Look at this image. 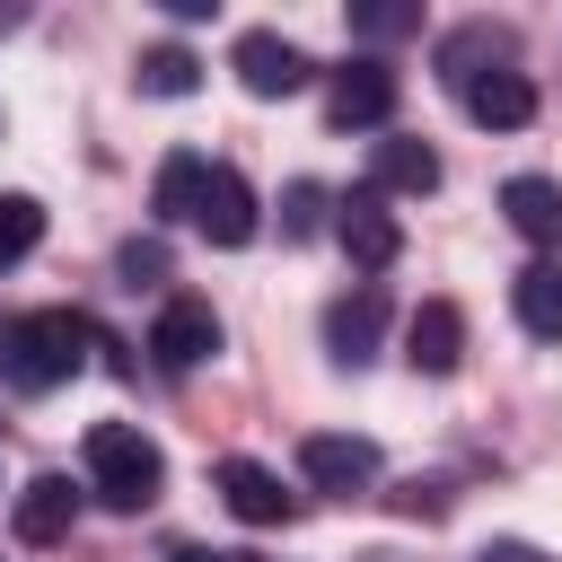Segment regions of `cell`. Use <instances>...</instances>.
<instances>
[{
  "label": "cell",
  "mask_w": 562,
  "mask_h": 562,
  "mask_svg": "<svg viewBox=\"0 0 562 562\" xmlns=\"http://www.w3.org/2000/svg\"><path fill=\"white\" fill-rule=\"evenodd\" d=\"M70 518H79V492H70V474H35V483L9 501V527H18V544H61V536H70Z\"/></svg>",
  "instance_id": "obj_12"
},
{
  "label": "cell",
  "mask_w": 562,
  "mask_h": 562,
  "mask_svg": "<svg viewBox=\"0 0 562 562\" xmlns=\"http://www.w3.org/2000/svg\"><path fill=\"white\" fill-rule=\"evenodd\" d=\"M501 211L527 246H562V184L553 176H509L501 184Z\"/></svg>",
  "instance_id": "obj_14"
},
{
  "label": "cell",
  "mask_w": 562,
  "mask_h": 562,
  "mask_svg": "<svg viewBox=\"0 0 562 562\" xmlns=\"http://www.w3.org/2000/svg\"><path fill=\"white\" fill-rule=\"evenodd\" d=\"M140 88H149V97H193V88H202V61H193L184 44H149V53H140Z\"/></svg>",
  "instance_id": "obj_19"
},
{
  "label": "cell",
  "mask_w": 562,
  "mask_h": 562,
  "mask_svg": "<svg viewBox=\"0 0 562 562\" xmlns=\"http://www.w3.org/2000/svg\"><path fill=\"white\" fill-rule=\"evenodd\" d=\"M457 105L483 123V132H518V123H536V88H527V70H483V79H465L457 88Z\"/></svg>",
  "instance_id": "obj_10"
},
{
  "label": "cell",
  "mask_w": 562,
  "mask_h": 562,
  "mask_svg": "<svg viewBox=\"0 0 562 562\" xmlns=\"http://www.w3.org/2000/svg\"><path fill=\"white\" fill-rule=\"evenodd\" d=\"M404 360H413L422 378H448V369L465 360V316H457V299H422V307L404 316Z\"/></svg>",
  "instance_id": "obj_8"
},
{
  "label": "cell",
  "mask_w": 562,
  "mask_h": 562,
  "mask_svg": "<svg viewBox=\"0 0 562 562\" xmlns=\"http://www.w3.org/2000/svg\"><path fill=\"white\" fill-rule=\"evenodd\" d=\"M79 457H88V492H97L105 509H149V501L167 492V457H158V439L132 430V422H97Z\"/></svg>",
  "instance_id": "obj_2"
},
{
  "label": "cell",
  "mask_w": 562,
  "mask_h": 562,
  "mask_svg": "<svg viewBox=\"0 0 562 562\" xmlns=\"http://www.w3.org/2000/svg\"><path fill=\"white\" fill-rule=\"evenodd\" d=\"M369 184H378V193H439V149L395 132V140L369 149Z\"/></svg>",
  "instance_id": "obj_15"
},
{
  "label": "cell",
  "mask_w": 562,
  "mask_h": 562,
  "mask_svg": "<svg viewBox=\"0 0 562 562\" xmlns=\"http://www.w3.org/2000/svg\"><path fill=\"white\" fill-rule=\"evenodd\" d=\"M509 307H518V325L536 342H562V263H527L509 281Z\"/></svg>",
  "instance_id": "obj_17"
},
{
  "label": "cell",
  "mask_w": 562,
  "mask_h": 562,
  "mask_svg": "<svg viewBox=\"0 0 562 562\" xmlns=\"http://www.w3.org/2000/svg\"><path fill=\"white\" fill-rule=\"evenodd\" d=\"M228 70H237L246 97H290V88H307V53H299L290 35H272V26H246V35L228 44Z\"/></svg>",
  "instance_id": "obj_4"
},
{
  "label": "cell",
  "mask_w": 562,
  "mask_h": 562,
  "mask_svg": "<svg viewBox=\"0 0 562 562\" xmlns=\"http://www.w3.org/2000/svg\"><path fill=\"white\" fill-rule=\"evenodd\" d=\"M97 334L79 307H26V316H0V378L18 395H44V386H70L88 369Z\"/></svg>",
  "instance_id": "obj_1"
},
{
  "label": "cell",
  "mask_w": 562,
  "mask_h": 562,
  "mask_svg": "<svg viewBox=\"0 0 562 562\" xmlns=\"http://www.w3.org/2000/svg\"><path fill=\"white\" fill-rule=\"evenodd\" d=\"M386 114H395V70H386V61H342L334 88H325V123H334V132H369V123H386Z\"/></svg>",
  "instance_id": "obj_7"
},
{
  "label": "cell",
  "mask_w": 562,
  "mask_h": 562,
  "mask_svg": "<svg viewBox=\"0 0 562 562\" xmlns=\"http://www.w3.org/2000/svg\"><path fill=\"white\" fill-rule=\"evenodd\" d=\"M114 263H123V281L140 290V281H158V272H167V246H140V237H132V246H123Z\"/></svg>",
  "instance_id": "obj_22"
},
{
  "label": "cell",
  "mask_w": 562,
  "mask_h": 562,
  "mask_svg": "<svg viewBox=\"0 0 562 562\" xmlns=\"http://www.w3.org/2000/svg\"><path fill=\"white\" fill-rule=\"evenodd\" d=\"M509 61V35L501 26H457L448 44H439V79L448 88H465V79H483V70H501Z\"/></svg>",
  "instance_id": "obj_18"
},
{
  "label": "cell",
  "mask_w": 562,
  "mask_h": 562,
  "mask_svg": "<svg viewBox=\"0 0 562 562\" xmlns=\"http://www.w3.org/2000/svg\"><path fill=\"white\" fill-rule=\"evenodd\" d=\"M220 501L246 518V527H281L299 501L281 492V474L272 465H255V457H220Z\"/></svg>",
  "instance_id": "obj_11"
},
{
  "label": "cell",
  "mask_w": 562,
  "mask_h": 562,
  "mask_svg": "<svg viewBox=\"0 0 562 562\" xmlns=\"http://www.w3.org/2000/svg\"><path fill=\"white\" fill-rule=\"evenodd\" d=\"M378 334H386V290H378V281H360L351 299L325 307V351H334L342 369H360V360L378 351Z\"/></svg>",
  "instance_id": "obj_9"
},
{
  "label": "cell",
  "mask_w": 562,
  "mask_h": 562,
  "mask_svg": "<svg viewBox=\"0 0 562 562\" xmlns=\"http://www.w3.org/2000/svg\"><path fill=\"white\" fill-rule=\"evenodd\" d=\"M334 237H342V255H351L360 272H386V263L404 255V228H395V211H386L378 184H360V193L334 202Z\"/></svg>",
  "instance_id": "obj_3"
},
{
  "label": "cell",
  "mask_w": 562,
  "mask_h": 562,
  "mask_svg": "<svg viewBox=\"0 0 562 562\" xmlns=\"http://www.w3.org/2000/svg\"><path fill=\"white\" fill-rule=\"evenodd\" d=\"M35 237H44V202L35 193H0V263H18Z\"/></svg>",
  "instance_id": "obj_20"
},
{
  "label": "cell",
  "mask_w": 562,
  "mask_h": 562,
  "mask_svg": "<svg viewBox=\"0 0 562 562\" xmlns=\"http://www.w3.org/2000/svg\"><path fill=\"white\" fill-rule=\"evenodd\" d=\"M299 474H307L316 492H342V501H351V492L378 483V448H369L360 430H307V439H299Z\"/></svg>",
  "instance_id": "obj_5"
},
{
  "label": "cell",
  "mask_w": 562,
  "mask_h": 562,
  "mask_svg": "<svg viewBox=\"0 0 562 562\" xmlns=\"http://www.w3.org/2000/svg\"><path fill=\"white\" fill-rule=\"evenodd\" d=\"M474 562H544V553H536V544H483Z\"/></svg>",
  "instance_id": "obj_25"
},
{
  "label": "cell",
  "mask_w": 562,
  "mask_h": 562,
  "mask_svg": "<svg viewBox=\"0 0 562 562\" xmlns=\"http://www.w3.org/2000/svg\"><path fill=\"white\" fill-rule=\"evenodd\" d=\"M167 562H255V553H211V544H176Z\"/></svg>",
  "instance_id": "obj_24"
},
{
  "label": "cell",
  "mask_w": 562,
  "mask_h": 562,
  "mask_svg": "<svg viewBox=\"0 0 562 562\" xmlns=\"http://www.w3.org/2000/svg\"><path fill=\"white\" fill-rule=\"evenodd\" d=\"M193 228H202L211 246H246V237H255V193H246V176H237V167H211Z\"/></svg>",
  "instance_id": "obj_13"
},
{
  "label": "cell",
  "mask_w": 562,
  "mask_h": 562,
  "mask_svg": "<svg viewBox=\"0 0 562 562\" xmlns=\"http://www.w3.org/2000/svg\"><path fill=\"white\" fill-rule=\"evenodd\" d=\"M351 26H360V35H404V26H413V9H360Z\"/></svg>",
  "instance_id": "obj_23"
},
{
  "label": "cell",
  "mask_w": 562,
  "mask_h": 562,
  "mask_svg": "<svg viewBox=\"0 0 562 562\" xmlns=\"http://www.w3.org/2000/svg\"><path fill=\"white\" fill-rule=\"evenodd\" d=\"M325 228V184H290L281 193V237H316Z\"/></svg>",
  "instance_id": "obj_21"
},
{
  "label": "cell",
  "mask_w": 562,
  "mask_h": 562,
  "mask_svg": "<svg viewBox=\"0 0 562 562\" xmlns=\"http://www.w3.org/2000/svg\"><path fill=\"white\" fill-rule=\"evenodd\" d=\"M211 351H220V316H211V299H167L158 325H149V360L184 378V369H202Z\"/></svg>",
  "instance_id": "obj_6"
},
{
  "label": "cell",
  "mask_w": 562,
  "mask_h": 562,
  "mask_svg": "<svg viewBox=\"0 0 562 562\" xmlns=\"http://www.w3.org/2000/svg\"><path fill=\"white\" fill-rule=\"evenodd\" d=\"M202 184H211V158H202V149H176V158H158L149 211H158V220H184V228H193V211H202Z\"/></svg>",
  "instance_id": "obj_16"
}]
</instances>
